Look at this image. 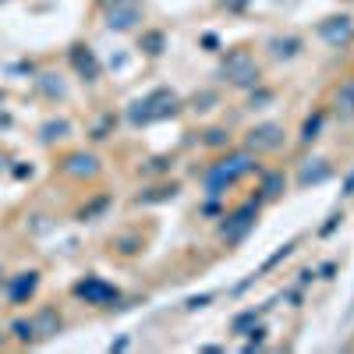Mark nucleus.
<instances>
[{
  "instance_id": "f257e3e1",
  "label": "nucleus",
  "mask_w": 354,
  "mask_h": 354,
  "mask_svg": "<svg viewBox=\"0 0 354 354\" xmlns=\"http://www.w3.org/2000/svg\"><path fill=\"white\" fill-rule=\"evenodd\" d=\"M252 167H255L252 153H234V156H223L220 163H213V167H209V174H205V188H209V195H220L227 185H234L238 177H245Z\"/></svg>"
},
{
  "instance_id": "f03ea898",
  "label": "nucleus",
  "mask_w": 354,
  "mask_h": 354,
  "mask_svg": "<svg viewBox=\"0 0 354 354\" xmlns=\"http://www.w3.org/2000/svg\"><path fill=\"white\" fill-rule=\"evenodd\" d=\"M177 96L167 93V88H156V93H149L145 100L131 103L128 117H131V124H149V121H160V117H174L177 113Z\"/></svg>"
},
{
  "instance_id": "7ed1b4c3",
  "label": "nucleus",
  "mask_w": 354,
  "mask_h": 354,
  "mask_svg": "<svg viewBox=\"0 0 354 354\" xmlns=\"http://www.w3.org/2000/svg\"><path fill=\"white\" fill-rule=\"evenodd\" d=\"M223 78L230 85H238V88H252L259 85V64H255V57L248 50H234L223 57Z\"/></svg>"
},
{
  "instance_id": "20e7f679",
  "label": "nucleus",
  "mask_w": 354,
  "mask_h": 354,
  "mask_svg": "<svg viewBox=\"0 0 354 354\" xmlns=\"http://www.w3.org/2000/svg\"><path fill=\"white\" fill-rule=\"evenodd\" d=\"M283 149V124L266 121L248 131V153H277Z\"/></svg>"
},
{
  "instance_id": "39448f33",
  "label": "nucleus",
  "mask_w": 354,
  "mask_h": 354,
  "mask_svg": "<svg viewBox=\"0 0 354 354\" xmlns=\"http://www.w3.org/2000/svg\"><path fill=\"white\" fill-rule=\"evenodd\" d=\"M255 216H259V198H255V202H245L238 213H230V216H227V223H223V238H227L230 245H234V241H241L245 234L255 227Z\"/></svg>"
},
{
  "instance_id": "423d86ee",
  "label": "nucleus",
  "mask_w": 354,
  "mask_h": 354,
  "mask_svg": "<svg viewBox=\"0 0 354 354\" xmlns=\"http://www.w3.org/2000/svg\"><path fill=\"white\" fill-rule=\"evenodd\" d=\"M75 294L78 298H85L88 305H113L121 294H117V287H110V283H103L100 277H85L78 287H75Z\"/></svg>"
},
{
  "instance_id": "0eeeda50",
  "label": "nucleus",
  "mask_w": 354,
  "mask_h": 354,
  "mask_svg": "<svg viewBox=\"0 0 354 354\" xmlns=\"http://www.w3.org/2000/svg\"><path fill=\"white\" fill-rule=\"evenodd\" d=\"M351 32H354V28H351V18H326V21H322L319 25V36L322 39H326L330 46H344L347 39H351Z\"/></svg>"
},
{
  "instance_id": "6e6552de",
  "label": "nucleus",
  "mask_w": 354,
  "mask_h": 354,
  "mask_svg": "<svg viewBox=\"0 0 354 354\" xmlns=\"http://www.w3.org/2000/svg\"><path fill=\"white\" fill-rule=\"evenodd\" d=\"M64 174H71V177H96L100 174V160L93 153H71L64 160Z\"/></svg>"
},
{
  "instance_id": "1a4fd4ad",
  "label": "nucleus",
  "mask_w": 354,
  "mask_h": 354,
  "mask_svg": "<svg viewBox=\"0 0 354 354\" xmlns=\"http://www.w3.org/2000/svg\"><path fill=\"white\" fill-rule=\"evenodd\" d=\"M36 287H39V273H21V277H15V280H11L8 298H11L15 305H25V301L36 294Z\"/></svg>"
},
{
  "instance_id": "9d476101",
  "label": "nucleus",
  "mask_w": 354,
  "mask_h": 354,
  "mask_svg": "<svg viewBox=\"0 0 354 354\" xmlns=\"http://www.w3.org/2000/svg\"><path fill=\"white\" fill-rule=\"evenodd\" d=\"M138 18H142V15H138V8H135V4H113V11H110L106 25H110V28H117V32H124V28H131Z\"/></svg>"
},
{
  "instance_id": "9b49d317",
  "label": "nucleus",
  "mask_w": 354,
  "mask_h": 354,
  "mask_svg": "<svg viewBox=\"0 0 354 354\" xmlns=\"http://www.w3.org/2000/svg\"><path fill=\"white\" fill-rule=\"evenodd\" d=\"M71 64H75L78 75H85L88 82L100 75V64H96V57H93V50H88V46H75V50H71Z\"/></svg>"
},
{
  "instance_id": "f8f14e48",
  "label": "nucleus",
  "mask_w": 354,
  "mask_h": 354,
  "mask_svg": "<svg viewBox=\"0 0 354 354\" xmlns=\"http://www.w3.org/2000/svg\"><path fill=\"white\" fill-rule=\"evenodd\" d=\"M32 326H36V337H53L57 330H61V315H57L53 308H43V312L32 319Z\"/></svg>"
},
{
  "instance_id": "ddd939ff",
  "label": "nucleus",
  "mask_w": 354,
  "mask_h": 354,
  "mask_svg": "<svg viewBox=\"0 0 354 354\" xmlns=\"http://www.w3.org/2000/svg\"><path fill=\"white\" fill-rule=\"evenodd\" d=\"M337 110H340V117H354V75L347 82H340V88H337Z\"/></svg>"
},
{
  "instance_id": "4468645a",
  "label": "nucleus",
  "mask_w": 354,
  "mask_h": 354,
  "mask_svg": "<svg viewBox=\"0 0 354 354\" xmlns=\"http://www.w3.org/2000/svg\"><path fill=\"white\" fill-rule=\"evenodd\" d=\"M326 177H330V167L322 163V160H315V167H305V170H301L298 185H301V188H308V185H319V181H326Z\"/></svg>"
},
{
  "instance_id": "2eb2a0df",
  "label": "nucleus",
  "mask_w": 354,
  "mask_h": 354,
  "mask_svg": "<svg viewBox=\"0 0 354 354\" xmlns=\"http://www.w3.org/2000/svg\"><path fill=\"white\" fill-rule=\"evenodd\" d=\"M283 192V174H266L262 177V198H277Z\"/></svg>"
},
{
  "instance_id": "dca6fc26",
  "label": "nucleus",
  "mask_w": 354,
  "mask_h": 354,
  "mask_svg": "<svg viewBox=\"0 0 354 354\" xmlns=\"http://www.w3.org/2000/svg\"><path fill=\"white\" fill-rule=\"evenodd\" d=\"M270 46H273L277 57H294V53L301 50V39H294V36H290V39H273Z\"/></svg>"
},
{
  "instance_id": "f3484780",
  "label": "nucleus",
  "mask_w": 354,
  "mask_h": 354,
  "mask_svg": "<svg viewBox=\"0 0 354 354\" xmlns=\"http://www.w3.org/2000/svg\"><path fill=\"white\" fill-rule=\"evenodd\" d=\"M11 330H15V337H18L21 344H32V340H36V326H32V319H28V322H25V319H18Z\"/></svg>"
},
{
  "instance_id": "a211bd4d",
  "label": "nucleus",
  "mask_w": 354,
  "mask_h": 354,
  "mask_svg": "<svg viewBox=\"0 0 354 354\" xmlns=\"http://www.w3.org/2000/svg\"><path fill=\"white\" fill-rule=\"evenodd\" d=\"M319 128H322V113L308 117L305 128H301V142H315V138H319Z\"/></svg>"
},
{
  "instance_id": "6ab92c4d",
  "label": "nucleus",
  "mask_w": 354,
  "mask_h": 354,
  "mask_svg": "<svg viewBox=\"0 0 354 354\" xmlns=\"http://www.w3.org/2000/svg\"><path fill=\"white\" fill-rule=\"evenodd\" d=\"M64 131H68V121H50V124L43 128V138H46V142H53V138H64Z\"/></svg>"
},
{
  "instance_id": "aec40b11",
  "label": "nucleus",
  "mask_w": 354,
  "mask_h": 354,
  "mask_svg": "<svg viewBox=\"0 0 354 354\" xmlns=\"http://www.w3.org/2000/svg\"><path fill=\"white\" fill-rule=\"evenodd\" d=\"M255 312H245V315H238V319H234V333H248V326H255Z\"/></svg>"
},
{
  "instance_id": "412c9836",
  "label": "nucleus",
  "mask_w": 354,
  "mask_h": 354,
  "mask_svg": "<svg viewBox=\"0 0 354 354\" xmlns=\"http://www.w3.org/2000/svg\"><path fill=\"white\" fill-rule=\"evenodd\" d=\"M142 46L149 50V53H160V50H163V36H160V32H145V36H142Z\"/></svg>"
},
{
  "instance_id": "4be33fe9",
  "label": "nucleus",
  "mask_w": 354,
  "mask_h": 354,
  "mask_svg": "<svg viewBox=\"0 0 354 354\" xmlns=\"http://www.w3.org/2000/svg\"><path fill=\"white\" fill-rule=\"evenodd\" d=\"M205 145H213V149H220V145H227V131H223V128H213V131H205Z\"/></svg>"
},
{
  "instance_id": "5701e85b",
  "label": "nucleus",
  "mask_w": 354,
  "mask_h": 354,
  "mask_svg": "<svg viewBox=\"0 0 354 354\" xmlns=\"http://www.w3.org/2000/svg\"><path fill=\"white\" fill-rule=\"evenodd\" d=\"M174 192H177L174 185H170V188H156L153 195H142V202H160V198H174Z\"/></svg>"
},
{
  "instance_id": "b1692460",
  "label": "nucleus",
  "mask_w": 354,
  "mask_h": 354,
  "mask_svg": "<svg viewBox=\"0 0 354 354\" xmlns=\"http://www.w3.org/2000/svg\"><path fill=\"white\" fill-rule=\"evenodd\" d=\"M340 195H344V198H351V195H354V170L347 174V181H344V192H340Z\"/></svg>"
},
{
  "instance_id": "393cba45",
  "label": "nucleus",
  "mask_w": 354,
  "mask_h": 354,
  "mask_svg": "<svg viewBox=\"0 0 354 354\" xmlns=\"http://www.w3.org/2000/svg\"><path fill=\"white\" fill-rule=\"evenodd\" d=\"M213 294H202V298H188V308H202V305H209Z\"/></svg>"
},
{
  "instance_id": "a878e982",
  "label": "nucleus",
  "mask_w": 354,
  "mask_h": 354,
  "mask_svg": "<svg viewBox=\"0 0 354 354\" xmlns=\"http://www.w3.org/2000/svg\"><path fill=\"white\" fill-rule=\"evenodd\" d=\"M273 100V93H255L252 96V106H262V103H270Z\"/></svg>"
},
{
  "instance_id": "bb28decb",
  "label": "nucleus",
  "mask_w": 354,
  "mask_h": 354,
  "mask_svg": "<svg viewBox=\"0 0 354 354\" xmlns=\"http://www.w3.org/2000/svg\"><path fill=\"white\" fill-rule=\"evenodd\" d=\"M103 4H128V0H103Z\"/></svg>"
},
{
  "instance_id": "cd10ccee",
  "label": "nucleus",
  "mask_w": 354,
  "mask_h": 354,
  "mask_svg": "<svg viewBox=\"0 0 354 354\" xmlns=\"http://www.w3.org/2000/svg\"><path fill=\"white\" fill-rule=\"evenodd\" d=\"M234 4H241V0H234Z\"/></svg>"
}]
</instances>
